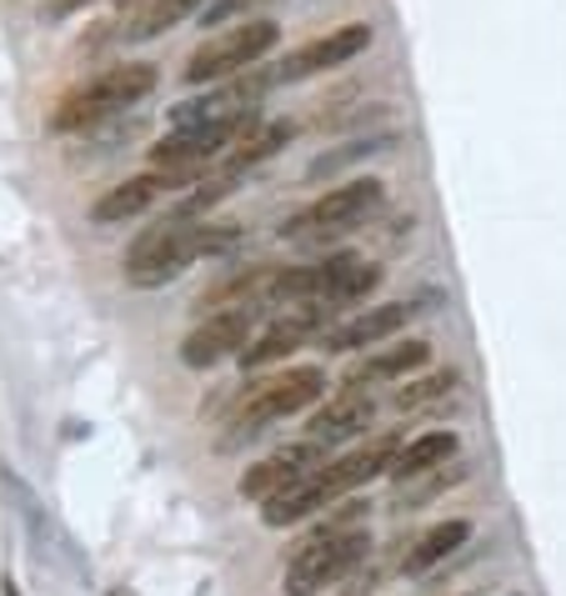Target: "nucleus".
I'll return each mask as SVG.
<instances>
[{
  "label": "nucleus",
  "mask_w": 566,
  "mask_h": 596,
  "mask_svg": "<svg viewBox=\"0 0 566 596\" xmlns=\"http://www.w3.org/2000/svg\"><path fill=\"white\" fill-rule=\"evenodd\" d=\"M371 416H376V402H371L366 391H361V386H341L337 396H327V406L311 416L306 436L321 441V446H341V441H351V436L366 432Z\"/></svg>",
  "instance_id": "nucleus-15"
},
{
  "label": "nucleus",
  "mask_w": 566,
  "mask_h": 596,
  "mask_svg": "<svg viewBox=\"0 0 566 596\" xmlns=\"http://www.w3.org/2000/svg\"><path fill=\"white\" fill-rule=\"evenodd\" d=\"M296 136V126L291 120H271V126H256L246 136V141L236 146V151L226 156V171H250V166H261V161H271L276 151H281L286 141Z\"/></svg>",
  "instance_id": "nucleus-20"
},
{
  "label": "nucleus",
  "mask_w": 566,
  "mask_h": 596,
  "mask_svg": "<svg viewBox=\"0 0 566 596\" xmlns=\"http://www.w3.org/2000/svg\"><path fill=\"white\" fill-rule=\"evenodd\" d=\"M211 0H141L136 6V21L126 25V41H151V35L171 31V25H181L185 15L206 11Z\"/></svg>",
  "instance_id": "nucleus-19"
},
{
  "label": "nucleus",
  "mask_w": 566,
  "mask_h": 596,
  "mask_svg": "<svg viewBox=\"0 0 566 596\" xmlns=\"http://www.w3.org/2000/svg\"><path fill=\"white\" fill-rule=\"evenodd\" d=\"M151 91H156V65H146V61L110 65L106 76H96L90 86L71 91V96L55 106L51 130H86V126H96V120L116 116L120 106H136V100L151 96Z\"/></svg>",
  "instance_id": "nucleus-3"
},
{
  "label": "nucleus",
  "mask_w": 566,
  "mask_h": 596,
  "mask_svg": "<svg viewBox=\"0 0 566 596\" xmlns=\"http://www.w3.org/2000/svg\"><path fill=\"white\" fill-rule=\"evenodd\" d=\"M382 195H386L382 181H371V175L346 181V185H337V191H327L321 201H311L301 216L286 221L281 236L317 246V241H331V236H341V231H356V226H366L371 211L382 206Z\"/></svg>",
  "instance_id": "nucleus-6"
},
{
  "label": "nucleus",
  "mask_w": 566,
  "mask_h": 596,
  "mask_svg": "<svg viewBox=\"0 0 566 596\" xmlns=\"http://www.w3.org/2000/svg\"><path fill=\"white\" fill-rule=\"evenodd\" d=\"M467 536H471V521H441V526H431L426 536H416L412 542V552L402 556V572L406 576H421V572H431L436 562H447L457 546H467Z\"/></svg>",
  "instance_id": "nucleus-17"
},
{
  "label": "nucleus",
  "mask_w": 566,
  "mask_h": 596,
  "mask_svg": "<svg viewBox=\"0 0 566 596\" xmlns=\"http://www.w3.org/2000/svg\"><path fill=\"white\" fill-rule=\"evenodd\" d=\"M246 6H256V0H211L206 11H201V25H221V21H231V15H241Z\"/></svg>",
  "instance_id": "nucleus-22"
},
{
  "label": "nucleus",
  "mask_w": 566,
  "mask_h": 596,
  "mask_svg": "<svg viewBox=\"0 0 566 596\" xmlns=\"http://www.w3.org/2000/svg\"><path fill=\"white\" fill-rule=\"evenodd\" d=\"M276 41H281V25L276 21L231 25V31L211 35L206 45L191 51V61H185V81H191V86H216V81H226V76H241V71H250V65L261 61Z\"/></svg>",
  "instance_id": "nucleus-7"
},
{
  "label": "nucleus",
  "mask_w": 566,
  "mask_h": 596,
  "mask_svg": "<svg viewBox=\"0 0 566 596\" xmlns=\"http://www.w3.org/2000/svg\"><path fill=\"white\" fill-rule=\"evenodd\" d=\"M110 596H136V592H126V586H116V592H110Z\"/></svg>",
  "instance_id": "nucleus-24"
},
{
  "label": "nucleus",
  "mask_w": 566,
  "mask_h": 596,
  "mask_svg": "<svg viewBox=\"0 0 566 596\" xmlns=\"http://www.w3.org/2000/svg\"><path fill=\"white\" fill-rule=\"evenodd\" d=\"M120 6H141V0H120Z\"/></svg>",
  "instance_id": "nucleus-25"
},
{
  "label": "nucleus",
  "mask_w": 566,
  "mask_h": 596,
  "mask_svg": "<svg viewBox=\"0 0 566 596\" xmlns=\"http://www.w3.org/2000/svg\"><path fill=\"white\" fill-rule=\"evenodd\" d=\"M256 311H261V306H226V311H211L206 321L181 341V361L206 371L226 356H241V351L250 347V331H256Z\"/></svg>",
  "instance_id": "nucleus-9"
},
{
  "label": "nucleus",
  "mask_w": 566,
  "mask_h": 596,
  "mask_svg": "<svg viewBox=\"0 0 566 596\" xmlns=\"http://www.w3.org/2000/svg\"><path fill=\"white\" fill-rule=\"evenodd\" d=\"M366 546L371 536L361 526H327V532H317L311 542L296 546L291 562H286V576H281L286 596H317L327 586H337L366 556Z\"/></svg>",
  "instance_id": "nucleus-4"
},
{
  "label": "nucleus",
  "mask_w": 566,
  "mask_h": 596,
  "mask_svg": "<svg viewBox=\"0 0 566 596\" xmlns=\"http://www.w3.org/2000/svg\"><path fill=\"white\" fill-rule=\"evenodd\" d=\"M451 386H457V371H436V376L406 381V386L396 391V412H421L426 402H441Z\"/></svg>",
  "instance_id": "nucleus-21"
},
{
  "label": "nucleus",
  "mask_w": 566,
  "mask_h": 596,
  "mask_svg": "<svg viewBox=\"0 0 566 596\" xmlns=\"http://www.w3.org/2000/svg\"><path fill=\"white\" fill-rule=\"evenodd\" d=\"M396 451H402V436L386 432V436H371L366 446H356L351 456H337V461H321L311 477H301L296 487H286L281 497L261 501V521L266 526H296V521L317 517L321 507H331V501H341L346 491L366 487L371 477H386L396 461Z\"/></svg>",
  "instance_id": "nucleus-2"
},
{
  "label": "nucleus",
  "mask_w": 566,
  "mask_h": 596,
  "mask_svg": "<svg viewBox=\"0 0 566 596\" xmlns=\"http://www.w3.org/2000/svg\"><path fill=\"white\" fill-rule=\"evenodd\" d=\"M421 311V306H406V301H392V306H376V311H361L341 326H327L321 331V347L327 351H366V347H382L392 341L396 331H406V321Z\"/></svg>",
  "instance_id": "nucleus-14"
},
{
  "label": "nucleus",
  "mask_w": 566,
  "mask_h": 596,
  "mask_svg": "<svg viewBox=\"0 0 566 596\" xmlns=\"http://www.w3.org/2000/svg\"><path fill=\"white\" fill-rule=\"evenodd\" d=\"M175 185H196V181H185V175H175V171L131 175V181L110 185V191L100 195L96 206H90V221H100V226H120V221H131V216H141V211H151L165 191H175Z\"/></svg>",
  "instance_id": "nucleus-13"
},
{
  "label": "nucleus",
  "mask_w": 566,
  "mask_h": 596,
  "mask_svg": "<svg viewBox=\"0 0 566 596\" xmlns=\"http://www.w3.org/2000/svg\"><path fill=\"white\" fill-rule=\"evenodd\" d=\"M321 396H327V371H317V366L281 371V376L250 386V396H241L236 416H231V436H256L261 426L306 412V406L321 402Z\"/></svg>",
  "instance_id": "nucleus-5"
},
{
  "label": "nucleus",
  "mask_w": 566,
  "mask_h": 596,
  "mask_svg": "<svg viewBox=\"0 0 566 596\" xmlns=\"http://www.w3.org/2000/svg\"><path fill=\"white\" fill-rule=\"evenodd\" d=\"M81 6H90V0H45V15H51V21H61V15L81 11Z\"/></svg>",
  "instance_id": "nucleus-23"
},
{
  "label": "nucleus",
  "mask_w": 566,
  "mask_h": 596,
  "mask_svg": "<svg viewBox=\"0 0 566 596\" xmlns=\"http://www.w3.org/2000/svg\"><path fill=\"white\" fill-rule=\"evenodd\" d=\"M426 361H431V347L426 341H406V347H386L376 351V356H361L356 366H346V376H341V386H376V381H406L412 371H421Z\"/></svg>",
  "instance_id": "nucleus-16"
},
{
  "label": "nucleus",
  "mask_w": 566,
  "mask_h": 596,
  "mask_svg": "<svg viewBox=\"0 0 566 596\" xmlns=\"http://www.w3.org/2000/svg\"><path fill=\"white\" fill-rule=\"evenodd\" d=\"M376 286H382V266H376V260H366V256H351V251H341V256L317 260V306L341 311V306L366 301Z\"/></svg>",
  "instance_id": "nucleus-12"
},
{
  "label": "nucleus",
  "mask_w": 566,
  "mask_h": 596,
  "mask_svg": "<svg viewBox=\"0 0 566 596\" xmlns=\"http://www.w3.org/2000/svg\"><path fill=\"white\" fill-rule=\"evenodd\" d=\"M366 45H371V25L366 21L337 25L331 35H321V41H311V45H301V51L286 55L281 71H276V81H306V76H321V71H337V65L366 55Z\"/></svg>",
  "instance_id": "nucleus-11"
},
{
  "label": "nucleus",
  "mask_w": 566,
  "mask_h": 596,
  "mask_svg": "<svg viewBox=\"0 0 566 596\" xmlns=\"http://www.w3.org/2000/svg\"><path fill=\"white\" fill-rule=\"evenodd\" d=\"M451 456H457V436L451 432H426V436H416V441H402V451H396V461H392L386 477H396V481L421 477V471H431V467H447Z\"/></svg>",
  "instance_id": "nucleus-18"
},
{
  "label": "nucleus",
  "mask_w": 566,
  "mask_h": 596,
  "mask_svg": "<svg viewBox=\"0 0 566 596\" xmlns=\"http://www.w3.org/2000/svg\"><path fill=\"white\" fill-rule=\"evenodd\" d=\"M231 241H236L231 226H211L206 216L175 206V211H165V216H156L151 226L131 241V251H126V281L141 286V291L165 286V281H175L191 260L221 256Z\"/></svg>",
  "instance_id": "nucleus-1"
},
{
  "label": "nucleus",
  "mask_w": 566,
  "mask_h": 596,
  "mask_svg": "<svg viewBox=\"0 0 566 596\" xmlns=\"http://www.w3.org/2000/svg\"><path fill=\"white\" fill-rule=\"evenodd\" d=\"M331 316H337V311H331V306H317V301L286 306V316H276L261 337L241 351V366L261 371V366H271V361H286L291 351H301L311 337H321V331L331 326Z\"/></svg>",
  "instance_id": "nucleus-8"
},
{
  "label": "nucleus",
  "mask_w": 566,
  "mask_h": 596,
  "mask_svg": "<svg viewBox=\"0 0 566 596\" xmlns=\"http://www.w3.org/2000/svg\"><path fill=\"white\" fill-rule=\"evenodd\" d=\"M331 456V446L321 441H296V446H281V451H271L266 461H256V467H246V477H241V497L246 501H271L281 497L286 487H296L301 477H311V471L321 467Z\"/></svg>",
  "instance_id": "nucleus-10"
}]
</instances>
